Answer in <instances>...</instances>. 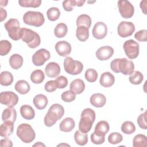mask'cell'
I'll return each mask as SVG.
<instances>
[{"mask_svg": "<svg viewBox=\"0 0 147 147\" xmlns=\"http://www.w3.org/2000/svg\"><path fill=\"white\" fill-rule=\"evenodd\" d=\"M55 49L57 53L61 56H67L71 52V44L66 41H58L55 45Z\"/></svg>", "mask_w": 147, "mask_h": 147, "instance_id": "16", "label": "cell"}, {"mask_svg": "<svg viewBox=\"0 0 147 147\" xmlns=\"http://www.w3.org/2000/svg\"><path fill=\"white\" fill-rule=\"evenodd\" d=\"M76 36L80 41H86L89 37V29L84 26H78L76 30Z\"/></svg>", "mask_w": 147, "mask_h": 147, "instance_id": "29", "label": "cell"}, {"mask_svg": "<svg viewBox=\"0 0 147 147\" xmlns=\"http://www.w3.org/2000/svg\"><path fill=\"white\" fill-rule=\"evenodd\" d=\"M51 57L49 52L44 48L37 51L32 56V62L36 66H41Z\"/></svg>", "mask_w": 147, "mask_h": 147, "instance_id": "12", "label": "cell"}, {"mask_svg": "<svg viewBox=\"0 0 147 147\" xmlns=\"http://www.w3.org/2000/svg\"><path fill=\"white\" fill-rule=\"evenodd\" d=\"M110 129L108 122L106 121H100L97 123L95 127L94 132L100 136H105Z\"/></svg>", "mask_w": 147, "mask_h": 147, "instance_id": "26", "label": "cell"}, {"mask_svg": "<svg viewBox=\"0 0 147 147\" xmlns=\"http://www.w3.org/2000/svg\"><path fill=\"white\" fill-rule=\"evenodd\" d=\"M20 113L21 116L25 119L31 120L34 118L35 111L29 105H22L20 107Z\"/></svg>", "mask_w": 147, "mask_h": 147, "instance_id": "25", "label": "cell"}, {"mask_svg": "<svg viewBox=\"0 0 147 147\" xmlns=\"http://www.w3.org/2000/svg\"><path fill=\"white\" fill-rule=\"evenodd\" d=\"M76 24L77 26H84L89 29L91 25V17L87 14H81L77 18Z\"/></svg>", "mask_w": 147, "mask_h": 147, "instance_id": "35", "label": "cell"}, {"mask_svg": "<svg viewBox=\"0 0 147 147\" xmlns=\"http://www.w3.org/2000/svg\"><path fill=\"white\" fill-rule=\"evenodd\" d=\"M34 106L38 110L44 109L48 103L47 97L43 94H38L36 95L33 100Z\"/></svg>", "mask_w": 147, "mask_h": 147, "instance_id": "22", "label": "cell"}, {"mask_svg": "<svg viewBox=\"0 0 147 147\" xmlns=\"http://www.w3.org/2000/svg\"><path fill=\"white\" fill-rule=\"evenodd\" d=\"M111 70L115 73H122L123 75H128L134 71V65L132 61L126 58L115 59L110 64Z\"/></svg>", "mask_w": 147, "mask_h": 147, "instance_id": "1", "label": "cell"}, {"mask_svg": "<svg viewBox=\"0 0 147 147\" xmlns=\"http://www.w3.org/2000/svg\"><path fill=\"white\" fill-rule=\"evenodd\" d=\"M14 129V123L11 121H5L0 126V136L3 137H7L10 136Z\"/></svg>", "mask_w": 147, "mask_h": 147, "instance_id": "21", "label": "cell"}, {"mask_svg": "<svg viewBox=\"0 0 147 147\" xmlns=\"http://www.w3.org/2000/svg\"><path fill=\"white\" fill-rule=\"evenodd\" d=\"M118 35L123 38L131 36L135 31V26L131 22L122 21L117 27Z\"/></svg>", "mask_w": 147, "mask_h": 147, "instance_id": "13", "label": "cell"}, {"mask_svg": "<svg viewBox=\"0 0 147 147\" xmlns=\"http://www.w3.org/2000/svg\"><path fill=\"white\" fill-rule=\"evenodd\" d=\"M64 114L63 107L59 104H53L49 107L47 114L44 117V122L45 126L51 127L54 125L56 122L61 119Z\"/></svg>", "mask_w": 147, "mask_h": 147, "instance_id": "2", "label": "cell"}, {"mask_svg": "<svg viewBox=\"0 0 147 147\" xmlns=\"http://www.w3.org/2000/svg\"><path fill=\"white\" fill-rule=\"evenodd\" d=\"M44 89L47 92H52L57 89V86L56 84L55 80H52L48 81L44 86Z\"/></svg>", "mask_w": 147, "mask_h": 147, "instance_id": "49", "label": "cell"}, {"mask_svg": "<svg viewBox=\"0 0 147 147\" xmlns=\"http://www.w3.org/2000/svg\"><path fill=\"white\" fill-rule=\"evenodd\" d=\"M115 82V78L113 74L109 72H103L99 80L100 85L104 87H110L112 86Z\"/></svg>", "mask_w": 147, "mask_h": 147, "instance_id": "19", "label": "cell"}, {"mask_svg": "<svg viewBox=\"0 0 147 147\" xmlns=\"http://www.w3.org/2000/svg\"><path fill=\"white\" fill-rule=\"evenodd\" d=\"M91 141L94 144L100 145L105 142V136L98 135L96 134L95 132H94L91 135Z\"/></svg>", "mask_w": 147, "mask_h": 147, "instance_id": "47", "label": "cell"}, {"mask_svg": "<svg viewBox=\"0 0 147 147\" xmlns=\"http://www.w3.org/2000/svg\"><path fill=\"white\" fill-rule=\"evenodd\" d=\"M0 16H1V22L5 20L7 17V12L6 10L3 9L2 7L0 8Z\"/></svg>", "mask_w": 147, "mask_h": 147, "instance_id": "51", "label": "cell"}, {"mask_svg": "<svg viewBox=\"0 0 147 147\" xmlns=\"http://www.w3.org/2000/svg\"><path fill=\"white\" fill-rule=\"evenodd\" d=\"M17 118V112L15 109L8 107L5 109L2 114V119L5 121H11L14 122Z\"/></svg>", "mask_w": 147, "mask_h": 147, "instance_id": "23", "label": "cell"}, {"mask_svg": "<svg viewBox=\"0 0 147 147\" xmlns=\"http://www.w3.org/2000/svg\"><path fill=\"white\" fill-rule=\"evenodd\" d=\"M19 98L18 95L12 91H3L0 94V102L8 107H13L16 106Z\"/></svg>", "mask_w": 147, "mask_h": 147, "instance_id": "11", "label": "cell"}, {"mask_svg": "<svg viewBox=\"0 0 147 147\" xmlns=\"http://www.w3.org/2000/svg\"><path fill=\"white\" fill-rule=\"evenodd\" d=\"M85 2V0H67L63 1L62 5L65 11H71L73 10V7L82 6Z\"/></svg>", "mask_w": 147, "mask_h": 147, "instance_id": "27", "label": "cell"}, {"mask_svg": "<svg viewBox=\"0 0 147 147\" xmlns=\"http://www.w3.org/2000/svg\"><path fill=\"white\" fill-rule=\"evenodd\" d=\"M8 3V1H1L0 3H1V7L2 6H6Z\"/></svg>", "mask_w": 147, "mask_h": 147, "instance_id": "53", "label": "cell"}, {"mask_svg": "<svg viewBox=\"0 0 147 147\" xmlns=\"http://www.w3.org/2000/svg\"><path fill=\"white\" fill-rule=\"evenodd\" d=\"M134 38L138 41H146L147 40V30L142 29L138 31L134 34Z\"/></svg>", "mask_w": 147, "mask_h": 147, "instance_id": "48", "label": "cell"}, {"mask_svg": "<svg viewBox=\"0 0 147 147\" xmlns=\"http://www.w3.org/2000/svg\"><path fill=\"white\" fill-rule=\"evenodd\" d=\"M23 58L19 54H13L9 59V64L12 68L14 69H18L20 68L23 64Z\"/></svg>", "mask_w": 147, "mask_h": 147, "instance_id": "28", "label": "cell"}, {"mask_svg": "<svg viewBox=\"0 0 147 147\" xmlns=\"http://www.w3.org/2000/svg\"><path fill=\"white\" fill-rule=\"evenodd\" d=\"M23 21L27 25L40 27L44 24L45 18L43 14L41 12L28 11L24 14Z\"/></svg>", "mask_w": 147, "mask_h": 147, "instance_id": "6", "label": "cell"}, {"mask_svg": "<svg viewBox=\"0 0 147 147\" xmlns=\"http://www.w3.org/2000/svg\"><path fill=\"white\" fill-rule=\"evenodd\" d=\"M92 33L95 38L100 40L105 38L107 33V25L103 22H96L93 27Z\"/></svg>", "mask_w": 147, "mask_h": 147, "instance_id": "14", "label": "cell"}, {"mask_svg": "<svg viewBox=\"0 0 147 147\" xmlns=\"http://www.w3.org/2000/svg\"><path fill=\"white\" fill-rule=\"evenodd\" d=\"M143 79H144V76L142 74L141 72L138 71H133V72L130 74L129 78V82L131 84H135V85H138L141 84Z\"/></svg>", "mask_w": 147, "mask_h": 147, "instance_id": "37", "label": "cell"}, {"mask_svg": "<svg viewBox=\"0 0 147 147\" xmlns=\"http://www.w3.org/2000/svg\"><path fill=\"white\" fill-rule=\"evenodd\" d=\"M74 140L77 144L80 146L85 145L88 142V136L80 130H76L74 134Z\"/></svg>", "mask_w": 147, "mask_h": 147, "instance_id": "34", "label": "cell"}, {"mask_svg": "<svg viewBox=\"0 0 147 147\" xmlns=\"http://www.w3.org/2000/svg\"><path fill=\"white\" fill-rule=\"evenodd\" d=\"M10 38L14 41L21 39V28L20 22L16 18H10L4 24Z\"/></svg>", "mask_w": 147, "mask_h": 147, "instance_id": "7", "label": "cell"}, {"mask_svg": "<svg viewBox=\"0 0 147 147\" xmlns=\"http://www.w3.org/2000/svg\"><path fill=\"white\" fill-rule=\"evenodd\" d=\"M75 122L74 120L70 117L64 118L60 123V130L64 132H69L73 130L75 127Z\"/></svg>", "mask_w": 147, "mask_h": 147, "instance_id": "24", "label": "cell"}, {"mask_svg": "<svg viewBox=\"0 0 147 147\" xmlns=\"http://www.w3.org/2000/svg\"><path fill=\"white\" fill-rule=\"evenodd\" d=\"M117 5L119 12L123 18L128 19L133 16L134 8L129 1L126 0L118 1Z\"/></svg>", "mask_w": 147, "mask_h": 147, "instance_id": "10", "label": "cell"}, {"mask_svg": "<svg viewBox=\"0 0 147 147\" xmlns=\"http://www.w3.org/2000/svg\"><path fill=\"white\" fill-rule=\"evenodd\" d=\"M123 140L122 134L118 132L111 133L108 137V141L109 143L115 145L120 143Z\"/></svg>", "mask_w": 147, "mask_h": 147, "instance_id": "43", "label": "cell"}, {"mask_svg": "<svg viewBox=\"0 0 147 147\" xmlns=\"http://www.w3.org/2000/svg\"><path fill=\"white\" fill-rule=\"evenodd\" d=\"M55 80L56 82L57 88L62 89L66 87L68 85V80L67 78L64 76H58Z\"/></svg>", "mask_w": 147, "mask_h": 147, "instance_id": "46", "label": "cell"}, {"mask_svg": "<svg viewBox=\"0 0 147 147\" xmlns=\"http://www.w3.org/2000/svg\"><path fill=\"white\" fill-rule=\"evenodd\" d=\"M95 119V113L92 109L90 108L84 109L81 113V118L79 123V130L84 133L89 132Z\"/></svg>", "mask_w": 147, "mask_h": 147, "instance_id": "3", "label": "cell"}, {"mask_svg": "<svg viewBox=\"0 0 147 147\" xmlns=\"http://www.w3.org/2000/svg\"><path fill=\"white\" fill-rule=\"evenodd\" d=\"M45 146V145L44 144H42V143H41V142H37V143H36L35 144H34L33 145V146Z\"/></svg>", "mask_w": 147, "mask_h": 147, "instance_id": "54", "label": "cell"}, {"mask_svg": "<svg viewBox=\"0 0 147 147\" xmlns=\"http://www.w3.org/2000/svg\"><path fill=\"white\" fill-rule=\"evenodd\" d=\"M146 144L147 138L144 134H137L133 138V145L134 147H146Z\"/></svg>", "mask_w": 147, "mask_h": 147, "instance_id": "36", "label": "cell"}, {"mask_svg": "<svg viewBox=\"0 0 147 147\" xmlns=\"http://www.w3.org/2000/svg\"><path fill=\"white\" fill-rule=\"evenodd\" d=\"M19 5L24 7H38L41 4V0H20Z\"/></svg>", "mask_w": 147, "mask_h": 147, "instance_id": "38", "label": "cell"}, {"mask_svg": "<svg viewBox=\"0 0 147 147\" xmlns=\"http://www.w3.org/2000/svg\"><path fill=\"white\" fill-rule=\"evenodd\" d=\"M68 28L66 24L63 22L58 24L54 29V34L57 38H63L67 33Z\"/></svg>", "mask_w": 147, "mask_h": 147, "instance_id": "33", "label": "cell"}, {"mask_svg": "<svg viewBox=\"0 0 147 147\" xmlns=\"http://www.w3.org/2000/svg\"><path fill=\"white\" fill-rule=\"evenodd\" d=\"M98 76V74L96 71L92 68L87 69L84 74V77L86 79L88 82L91 83L95 82L97 80Z\"/></svg>", "mask_w": 147, "mask_h": 147, "instance_id": "42", "label": "cell"}, {"mask_svg": "<svg viewBox=\"0 0 147 147\" xmlns=\"http://www.w3.org/2000/svg\"><path fill=\"white\" fill-rule=\"evenodd\" d=\"M0 145L1 147H12L13 142L7 137L2 139L0 141Z\"/></svg>", "mask_w": 147, "mask_h": 147, "instance_id": "50", "label": "cell"}, {"mask_svg": "<svg viewBox=\"0 0 147 147\" xmlns=\"http://www.w3.org/2000/svg\"><path fill=\"white\" fill-rule=\"evenodd\" d=\"M45 78V75L41 69H36L30 75V80L34 84L41 83Z\"/></svg>", "mask_w": 147, "mask_h": 147, "instance_id": "32", "label": "cell"}, {"mask_svg": "<svg viewBox=\"0 0 147 147\" xmlns=\"http://www.w3.org/2000/svg\"><path fill=\"white\" fill-rule=\"evenodd\" d=\"M45 72L49 78H56L60 72V65L55 62L49 63L45 68Z\"/></svg>", "mask_w": 147, "mask_h": 147, "instance_id": "17", "label": "cell"}, {"mask_svg": "<svg viewBox=\"0 0 147 147\" xmlns=\"http://www.w3.org/2000/svg\"><path fill=\"white\" fill-rule=\"evenodd\" d=\"M126 55L130 59H134L138 57L139 55L140 47L138 42L133 40L126 41L123 45Z\"/></svg>", "mask_w": 147, "mask_h": 147, "instance_id": "9", "label": "cell"}, {"mask_svg": "<svg viewBox=\"0 0 147 147\" xmlns=\"http://www.w3.org/2000/svg\"><path fill=\"white\" fill-rule=\"evenodd\" d=\"M140 7L142 9V11H143V13L145 14H146V1L144 0V1H142L140 2Z\"/></svg>", "mask_w": 147, "mask_h": 147, "instance_id": "52", "label": "cell"}, {"mask_svg": "<svg viewBox=\"0 0 147 147\" xmlns=\"http://www.w3.org/2000/svg\"><path fill=\"white\" fill-rule=\"evenodd\" d=\"M121 130L125 134H131L135 131L136 126L132 122L126 121L122 124Z\"/></svg>", "mask_w": 147, "mask_h": 147, "instance_id": "40", "label": "cell"}, {"mask_svg": "<svg viewBox=\"0 0 147 147\" xmlns=\"http://www.w3.org/2000/svg\"><path fill=\"white\" fill-rule=\"evenodd\" d=\"M64 68L68 74L76 75L82 72L83 65L80 61L75 60L71 57H67L64 61Z\"/></svg>", "mask_w": 147, "mask_h": 147, "instance_id": "8", "label": "cell"}, {"mask_svg": "<svg viewBox=\"0 0 147 147\" xmlns=\"http://www.w3.org/2000/svg\"><path fill=\"white\" fill-rule=\"evenodd\" d=\"M61 99L65 102H71L76 98V94L71 90L65 91L61 94Z\"/></svg>", "mask_w": 147, "mask_h": 147, "instance_id": "44", "label": "cell"}, {"mask_svg": "<svg viewBox=\"0 0 147 147\" xmlns=\"http://www.w3.org/2000/svg\"><path fill=\"white\" fill-rule=\"evenodd\" d=\"M90 102L92 106L99 108L105 106L106 103V98L102 94H94L90 97Z\"/></svg>", "mask_w": 147, "mask_h": 147, "instance_id": "18", "label": "cell"}, {"mask_svg": "<svg viewBox=\"0 0 147 147\" xmlns=\"http://www.w3.org/2000/svg\"><path fill=\"white\" fill-rule=\"evenodd\" d=\"M11 49V44L7 40H2L0 42V55L5 56L7 55Z\"/></svg>", "mask_w": 147, "mask_h": 147, "instance_id": "41", "label": "cell"}, {"mask_svg": "<svg viewBox=\"0 0 147 147\" xmlns=\"http://www.w3.org/2000/svg\"><path fill=\"white\" fill-rule=\"evenodd\" d=\"M14 88L17 92L22 95L28 93L30 89L29 84L24 80H20L17 81L15 84Z\"/></svg>", "mask_w": 147, "mask_h": 147, "instance_id": "30", "label": "cell"}, {"mask_svg": "<svg viewBox=\"0 0 147 147\" xmlns=\"http://www.w3.org/2000/svg\"><path fill=\"white\" fill-rule=\"evenodd\" d=\"M70 90L75 94L82 93L85 89L84 82L80 79H76L71 82L69 85Z\"/></svg>", "mask_w": 147, "mask_h": 147, "instance_id": "20", "label": "cell"}, {"mask_svg": "<svg viewBox=\"0 0 147 147\" xmlns=\"http://www.w3.org/2000/svg\"><path fill=\"white\" fill-rule=\"evenodd\" d=\"M13 76L9 71H3L0 75V83L2 86H8L12 84L13 82Z\"/></svg>", "mask_w": 147, "mask_h": 147, "instance_id": "31", "label": "cell"}, {"mask_svg": "<svg viewBox=\"0 0 147 147\" xmlns=\"http://www.w3.org/2000/svg\"><path fill=\"white\" fill-rule=\"evenodd\" d=\"M114 53V49L110 46H103L98 48L96 52V56L99 60H107Z\"/></svg>", "mask_w": 147, "mask_h": 147, "instance_id": "15", "label": "cell"}, {"mask_svg": "<svg viewBox=\"0 0 147 147\" xmlns=\"http://www.w3.org/2000/svg\"><path fill=\"white\" fill-rule=\"evenodd\" d=\"M21 39L30 48L38 47L41 42L40 37L34 31L25 28H21Z\"/></svg>", "mask_w": 147, "mask_h": 147, "instance_id": "4", "label": "cell"}, {"mask_svg": "<svg viewBox=\"0 0 147 147\" xmlns=\"http://www.w3.org/2000/svg\"><path fill=\"white\" fill-rule=\"evenodd\" d=\"M47 15L48 20L51 21H55L59 19L60 16V10L56 7L49 8L47 11Z\"/></svg>", "mask_w": 147, "mask_h": 147, "instance_id": "39", "label": "cell"}, {"mask_svg": "<svg viewBox=\"0 0 147 147\" xmlns=\"http://www.w3.org/2000/svg\"><path fill=\"white\" fill-rule=\"evenodd\" d=\"M17 136L25 143H30L35 138L36 134L32 127L28 123L20 124L17 129Z\"/></svg>", "mask_w": 147, "mask_h": 147, "instance_id": "5", "label": "cell"}, {"mask_svg": "<svg viewBox=\"0 0 147 147\" xmlns=\"http://www.w3.org/2000/svg\"><path fill=\"white\" fill-rule=\"evenodd\" d=\"M137 123L140 127L142 129H147V123H146V111L144 113L140 114L137 118Z\"/></svg>", "mask_w": 147, "mask_h": 147, "instance_id": "45", "label": "cell"}]
</instances>
